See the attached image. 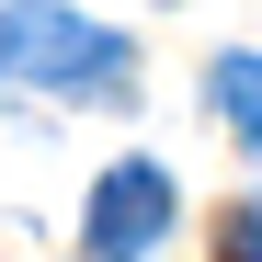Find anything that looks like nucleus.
Listing matches in <instances>:
<instances>
[{
	"label": "nucleus",
	"mask_w": 262,
	"mask_h": 262,
	"mask_svg": "<svg viewBox=\"0 0 262 262\" xmlns=\"http://www.w3.org/2000/svg\"><path fill=\"white\" fill-rule=\"evenodd\" d=\"M0 69L46 80V92H92V103H114V92H125V34L57 12V0H0Z\"/></svg>",
	"instance_id": "1"
},
{
	"label": "nucleus",
	"mask_w": 262,
	"mask_h": 262,
	"mask_svg": "<svg viewBox=\"0 0 262 262\" xmlns=\"http://www.w3.org/2000/svg\"><path fill=\"white\" fill-rule=\"evenodd\" d=\"M171 239V171L160 160H114L92 183V216H80V251L92 262H148Z\"/></svg>",
	"instance_id": "2"
},
{
	"label": "nucleus",
	"mask_w": 262,
	"mask_h": 262,
	"mask_svg": "<svg viewBox=\"0 0 262 262\" xmlns=\"http://www.w3.org/2000/svg\"><path fill=\"white\" fill-rule=\"evenodd\" d=\"M205 92H216V114H228L239 137L262 148V57H216V80H205Z\"/></svg>",
	"instance_id": "3"
},
{
	"label": "nucleus",
	"mask_w": 262,
	"mask_h": 262,
	"mask_svg": "<svg viewBox=\"0 0 262 262\" xmlns=\"http://www.w3.org/2000/svg\"><path fill=\"white\" fill-rule=\"evenodd\" d=\"M216 262H262V205H228V216H216Z\"/></svg>",
	"instance_id": "4"
}]
</instances>
